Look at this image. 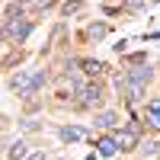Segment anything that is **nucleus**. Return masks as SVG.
I'll list each match as a JSON object with an SVG mask.
<instances>
[{
  "instance_id": "f257e3e1",
  "label": "nucleus",
  "mask_w": 160,
  "mask_h": 160,
  "mask_svg": "<svg viewBox=\"0 0 160 160\" xmlns=\"http://www.w3.org/2000/svg\"><path fill=\"white\" fill-rule=\"evenodd\" d=\"M45 83V74L42 71H19V74H13V80H10V90L13 93H19V96H29L32 90H38Z\"/></svg>"
},
{
  "instance_id": "f03ea898",
  "label": "nucleus",
  "mask_w": 160,
  "mask_h": 160,
  "mask_svg": "<svg viewBox=\"0 0 160 160\" xmlns=\"http://www.w3.org/2000/svg\"><path fill=\"white\" fill-rule=\"evenodd\" d=\"M32 32V22L29 19H16V16H13V19H7V38H10V42H26V35H29Z\"/></svg>"
},
{
  "instance_id": "7ed1b4c3",
  "label": "nucleus",
  "mask_w": 160,
  "mask_h": 160,
  "mask_svg": "<svg viewBox=\"0 0 160 160\" xmlns=\"http://www.w3.org/2000/svg\"><path fill=\"white\" fill-rule=\"evenodd\" d=\"M144 118H148V125H151L154 131H160V99H151V102H148Z\"/></svg>"
},
{
  "instance_id": "20e7f679",
  "label": "nucleus",
  "mask_w": 160,
  "mask_h": 160,
  "mask_svg": "<svg viewBox=\"0 0 160 160\" xmlns=\"http://www.w3.org/2000/svg\"><path fill=\"white\" fill-rule=\"evenodd\" d=\"M96 148H99V157H112L118 148H122V144H118V138H109V135H106V138L96 141Z\"/></svg>"
},
{
  "instance_id": "39448f33",
  "label": "nucleus",
  "mask_w": 160,
  "mask_h": 160,
  "mask_svg": "<svg viewBox=\"0 0 160 160\" xmlns=\"http://www.w3.org/2000/svg\"><path fill=\"white\" fill-rule=\"evenodd\" d=\"M99 102H102V90H99L96 83L83 87V106H99Z\"/></svg>"
},
{
  "instance_id": "423d86ee",
  "label": "nucleus",
  "mask_w": 160,
  "mask_h": 160,
  "mask_svg": "<svg viewBox=\"0 0 160 160\" xmlns=\"http://www.w3.org/2000/svg\"><path fill=\"white\" fill-rule=\"evenodd\" d=\"M61 138L68 141V144H71V141H83V138H87V131H83V128H77V125H64V128H61Z\"/></svg>"
},
{
  "instance_id": "0eeeda50",
  "label": "nucleus",
  "mask_w": 160,
  "mask_h": 160,
  "mask_svg": "<svg viewBox=\"0 0 160 160\" xmlns=\"http://www.w3.org/2000/svg\"><path fill=\"white\" fill-rule=\"evenodd\" d=\"M118 144H122V148L128 151V148H135V144H138V128H128V131H118Z\"/></svg>"
},
{
  "instance_id": "6e6552de",
  "label": "nucleus",
  "mask_w": 160,
  "mask_h": 160,
  "mask_svg": "<svg viewBox=\"0 0 160 160\" xmlns=\"http://www.w3.org/2000/svg\"><path fill=\"white\" fill-rule=\"evenodd\" d=\"M128 80H135V83H148V80H151V68H135V71H131L128 74Z\"/></svg>"
},
{
  "instance_id": "1a4fd4ad",
  "label": "nucleus",
  "mask_w": 160,
  "mask_h": 160,
  "mask_svg": "<svg viewBox=\"0 0 160 160\" xmlns=\"http://www.w3.org/2000/svg\"><path fill=\"white\" fill-rule=\"evenodd\" d=\"M115 122H118L115 112H99V115H96V125H99V128H112Z\"/></svg>"
},
{
  "instance_id": "9d476101",
  "label": "nucleus",
  "mask_w": 160,
  "mask_h": 160,
  "mask_svg": "<svg viewBox=\"0 0 160 160\" xmlns=\"http://www.w3.org/2000/svg\"><path fill=\"white\" fill-rule=\"evenodd\" d=\"M80 68H83L90 77H96V74H102V64L99 61H80Z\"/></svg>"
},
{
  "instance_id": "9b49d317",
  "label": "nucleus",
  "mask_w": 160,
  "mask_h": 160,
  "mask_svg": "<svg viewBox=\"0 0 160 160\" xmlns=\"http://www.w3.org/2000/svg\"><path fill=\"white\" fill-rule=\"evenodd\" d=\"M26 157V144L16 141V144H10V160H22Z\"/></svg>"
},
{
  "instance_id": "f8f14e48",
  "label": "nucleus",
  "mask_w": 160,
  "mask_h": 160,
  "mask_svg": "<svg viewBox=\"0 0 160 160\" xmlns=\"http://www.w3.org/2000/svg\"><path fill=\"white\" fill-rule=\"evenodd\" d=\"M106 32H109V29H106L102 22H93L90 26V38H106Z\"/></svg>"
},
{
  "instance_id": "ddd939ff",
  "label": "nucleus",
  "mask_w": 160,
  "mask_h": 160,
  "mask_svg": "<svg viewBox=\"0 0 160 160\" xmlns=\"http://www.w3.org/2000/svg\"><path fill=\"white\" fill-rule=\"evenodd\" d=\"M80 7H83V3H80V0H68V3H64V13H68V16H71V13H77Z\"/></svg>"
},
{
  "instance_id": "4468645a",
  "label": "nucleus",
  "mask_w": 160,
  "mask_h": 160,
  "mask_svg": "<svg viewBox=\"0 0 160 160\" xmlns=\"http://www.w3.org/2000/svg\"><path fill=\"white\" fill-rule=\"evenodd\" d=\"M144 0H125V10H141Z\"/></svg>"
},
{
  "instance_id": "2eb2a0df",
  "label": "nucleus",
  "mask_w": 160,
  "mask_h": 160,
  "mask_svg": "<svg viewBox=\"0 0 160 160\" xmlns=\"http://www.w3.org/2000/svg\"><path fill=\"white\" fill-rule=\"evenodd\" d=\"M29 160H48V157H45V154H32Z\"/></svg>"
}]
</instances>
